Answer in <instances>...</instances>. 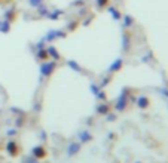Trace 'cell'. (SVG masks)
Masks as SVG:
<instances>
[{
	"label": "cell",
	"mask_w": 168,
	"mask_h": 163,
	"mask_svg": "<svg viewBox=\"0 0 168 163\" xmlns=\"http://www.w3.org/2000/svg\"><path fill=\"white\" fill-rule=\"evenodd\" d=\"M55 67H57V61H48V62L42 61V64H40V67H39L40 76H42V77H49L51 74L55 71Z\"/></svg>",
	"instance_id": "obj_1"
},
{
	"label": "cell",
	"mask_w": 168,
	"mask_h": 163,
	"mask_svg": "<svg viewBox=\"0 0 168 163\" xmlns=\"http://www.w3.org/2000/svg\"><path fill=\"white\" fill-rule=\"evenodd\" d=\"M61 37H66V33H64V31H61V30H49V31L46 33V36H45L43 40L52 42V40H55V39H61Z\"/></svg>",
	"instance_id": "obj_2"
},
{
	"label": "cell",
	"mask_w": 168,
	"mask_h": 163,
	"mask_svg": "<svg viewBox=\"0 0 168 163\" xmlns=\"http://www.w3.org/2000/svg\"><path fill=\"white\" fill-rule=\"evenodd\" d=\"M126 91H122V94L121 96L118 98V103H116V110L118 111H122V110H125L126 107Z\"/></svg>",
	"instance_id": "obj_3"
},
{
	"label": "cell",
	"mask_w": 168,
	"mask_h": 163,
	"mask_svg": "<svg viewBox=\"0 0 168 163\" xmlns=\"http://www.w3.org/2000/svg\"><path fill=\"white\" fill-rule=\"evenodd\" d=\"M135 103H137V107H138V108L146 110V108L150 105V99H149L147 96H138V98L135 99Z\"/></svg>",
	"instance_id": "obj_4"
},
{
	"label": "cell",
	"mask_w": 168,
	"mask_h": 163,
	"mask_svg": "<svg viewBox=\"0 0 168 163\" xmlns=\"http://www.w3.org/2000/svg\"><path fill=\"white\" fill-rule=\"evenodd\" d=\"M6 151H8L10 156H17L18 151H19V148H18V144L15 141H9L8 144H6Z\"/></svg>",
	"instance_id": "obj_5"
},
{
	"label": "cell",
	"mask_w": 168,
	"mask_h": 163,
	"mask_svg": "<svg viewBox=\"0 0 168 163\" xmlns=\"http://www.w3.org/2000/svg\"><path fill=\"white\" fill-rule=\"evenodd\" d=\"M79 150H80V142H72L67 148V154L68 156H75L79 153Z\"/></svg>",
	"instance_id": "obj_6"
},
{
	"label": "cell",
	"mask_w": 168,
	"mask_h": 163,
	"mask_svg": "<svg viewBox=\"0 0 168 163\" xmlns=\"http://www.w3.org/2000/svg\"><path fill=\"white\" fill-rule=\"evenodd\" d=\"M45 154H46V151H45V148H43L42 146H36L33 148V157L34 159H42V157H45Z\"/></svg>",
	"instance_id": "obj_7"
},
{
	"label": "cell",
	"mask_w": 168,
	"mask_h": 163,
	"mask_svg": "<svg viewBox=\"0 0 168 163\" xmlns=\"http://www.w3.org/2000/svg\"><path fill=\"white\" fill-rule=\"evenodd\" d=\"M46 52H48V56L54 58L55 61H58L59 58H61V55L58 53V51H57V48H55V46H49V48L46 49Z\"/></svg>",
	"instance_id": "obj_8"
},
{
	"label": "cell",
	"mask_w": 168,
	"mask_h": 163,
	"mask_svg": "<svg viewBox=\"0 0 168 163\" xmlns=\"http://www.w3.org/2000/svg\"><path fill=\"white\" fill-rule=\"evenodd\" d=\"M122 64H124L122 58H118V60L115 61V62H112V65L109 67V71H110V73H115V71L121 70V68H122Z\"/></svg>",
	"instance_id": "obj_9"
},
{
	"label": "cell",
	"mask_w": 168,
	"mask_h": 163,
	"mask_svg": "<svg viewBox=\"0 0 168 163\" xmlns=\"http://www.w3.org/2000/svg\"><path fill=\"white\" fill-rule=\"evenodd\" d=\"M77 137H79V139H80V142H82V144L88 142V141H91V138H92V137H91V134H89L88 130H80Z\"/></svg>",
	"instance_id": "obj_10"
},
{
	"label": "cell",
	"mask_w": 168,
	"mask_h": 163,
	"mask_svg": "<svg viewBox=\"0 0 168 163\" xmlns=\"http://www.w3.org/2000/svg\"><path fill=\"white\" fill-rule=\"evenodd\" d=\"M107 12H109L110 15H112V17L115 18L116 21H119V19L122 18V15H121V12H119V10H118L116 8H115V6H109V8H107Z\"/></svg>",
	"instance_id": "obj_11"
},
{
	"label": "cell",
	"mask_w": 168,
	"mask_h": 163,
	"mask_svg": "<svg viewBox=\"0 0 168 163\" xmlns=\"http://www.w3.org/2000/svg\"><path fill=\"white\" fill-rule=\"evenodd\" d=\"M9 30H10V22L6 21V19H3V21H0V33H9Z\"/></svg>",
	"instance_id": "obj_12"
},
{
	"label": "cell",
	"mask_w": 168,
	"mask_h": 163,
	"mask_svg": "<svg viewBox=\"0 0 168 163\" xmlns=\"http://www.w3.org/2000/svg\"><path fill=\"white\" fill-rule=\"evenodd\" d=\"M36 58H37L39 61L48 60L49 56H48V52H46V49H37V52H36Z\"/></svg>",
	"instance_id": "obj_13"
},
{
	"label": "cell",
	"mask_w": 168,
	"mask_h": 163,
	"mask_svg": "<svg viewBox=\"0 0 168 163\" xmlns=\"http://www.w3.org/2000/svg\"><path fill=\"white\" fill-rule=\"evenodd\" d=\"M109 111H110V107L107 104H100V105L97 107V113H98V114L106 116V114H109Z\"/></svg>",
	"instance_id": "obj_14"
},
{
	"label": "cell",
	"mask_w": 168,
	"mask_h": 163,
	"mask_svg": "<svg viewBox=\"0 0 168 163\" xmlns=\"http://www.w3.org/2000/svg\"><path fill=\"white\" fill-rule=\"evenodd\" d=\"M14 17H15V10H14L12 8L8 9V10H5V14H3V18H5L6 21H9V22L14 19Z\"/></svg>",
	"instance_id": "obj_15"
},
{
	"label": "cell",
	"mask_w": 168,
	"mask_h": 163,
	"mask_svg": "<svg viewBox=\"0 0 168 163\" xmlns=\"http://www.w3.org/2000/svg\"><path fill=\"white\" fill-rule=\"evenodd\" d=\"M37 9V14L40 15V17H48V14H49V9L46 8L45 5H40L39 8H36Z\"/></svg>",
	"instance_id": "obj_16"
},
{
	"label": "cell",
	"mask_w": 168,
	"mask_h": 163,
	"mask_svg": "<svg viewBox=\"0 0 168 163\" xmlns=\"http://www.w3.org/2000/svg\"><path fill=\"white\" fill-rule=\"evenodd\" d=\"M122 48L125 51H128V48H129V34L128 33H125V34L122 36Z\"/></svg>",
	"instance_id": "obj_17"
},
{
	"label": "cell",
	"mask_w": 168,
	"mask_h": 163,
	"mask_svg": "<svg viewBox=\"0 0 168 163\" xmlns=\"http://www.w3.org/2000/svg\"><path fill=\"white\" fill-rule=\"evenodd\" d=\"M133 24H134V18L131 17V15H126V17H124V27H125V28L131 27Z\"/></svg>",
	"instance_id": "obj_18"
},
{
	"label": "cell",
	"mask_w": 168,
	"mask_h": 163,
	"mask_svg": "<svg viewBox=\"0 0 168 163\" xmlns=\"http://www.w3.org/2000/svg\"><path fill=\"white\" fill-rule=\"evenodd\" d=\"M59 15H63V10H59V9H55V12H52V14H48V18L49 19H58Z\"/></svg>",
	"instance_id": "obj_19"
},
{
	"label": "cell",
	"mask_w": 168,
	"mask_h": 163,
	"mask_svg": "<svg viewBox=\"0 0 168 163\" xmlns=\"http://www.w3.org/2000/svg\"><path fill=\"white\" fill-rule=\"evenodd\" d=\"M89 87H91V92H92L95 96H98V94L101 92V86H97L95 83H91V85H89Z\"/></svg>",
	"instance_id": "obj_20"
},
{
	"label": "cell",
	"mask_w": 168,
	"mask_h": 163,
	"mask_svg": "<svg viewBox=\"0 0 168 163\" xmlns=\"http://www.w3.org/2000/svg\"><path fill=\"white\" fill-rule=\"evenodd\" d=\"M28 5L31 8H39L40 5H43V0H28Z\"/></svg>",
	"instance_id": "obj_21"
},
{
	"label": "cell",
	"mask_w": 168,
	"mask_h": 163,
	"mask_svg": "<svg viewBox=\"0 0 168 163\" xmlns=\"http://www.w3.org/2000/svg\"><path fill=\"white\" fill-rule=\"evenodd\" d=\"M67 64H68V65H70V67H72L73 70H76V71H82V68L79 67V64H77L76 61H67Z\"/></svg>",
	"instance_id": "obj_22"
},
{
	"label": "cell",
	"mask_w": 168,
	"mask_h": 163,
	"mask_svg": "<svg viewBox=\"0 0 168 163\" xmlns=\"http://www.w3.org/2000/svg\"><path fill=\"white\" fill-rule=\"evenodd\" d=\"M107 3H109V0H97V6L98 8H106L107 6Z\"/></svg>",
	"instance_id": "obj_23"
},
{
	"label": "cell",
	"mask_w": 168,
	"mask_h": 163,
	"mask_svg": "<svg viewBox=\"0 0 168 163\" xmlns=\"http://www.w3.org/2000/svg\"><path fill=\"white\" fill-rule=\"evenodd\" d=\"M8 137H14V135H17V129H8Z\"/></svg>",
	"instance_id": "obj_24"
},
{
	"label": "cell",
	"mask_w": 168,
	"mask_h": 163,
	"mask_svg": "<svg viewBox=\"0 0 168 163\" xmlns=\"http://www.w3.org/2000/svg\"><path fill=\"white\" fill-rule=\"evenodd\" d=\"M23 117H19V119H17V120H15V126H17V128H21V126H23Z\"/></svg>",
	"instance_id": "obj_25"
},
{
	"label": "cell",
	"mask_w": 168,
	"mask_h": 163,
	"mask_svg": "<svg viewBox=\"0 0 168 163\" xmlns=\"http://www.w3.org/2000/svg\"><path fill=\"white\" fill-rule=\"evenodd\" d=\"M43 48H45V40H40L36 45V49H43Z\"/></svg>",
	"instance_id": "obj_26"
},
{
	"label": "cell",
	"mask_w": 168,
	"mask_h": 163,
	"mask_svg": "<svg viewBox=\"0 0 168 163\" xmlns=\"http://www.w3.org/2000/svg\"><path fill=\"white\" fill-rule=\"evenodd\" d=\"M25 163H37V160H36L34 157H31V159H27V160H25Z\"/></svg>",
	"instance_id": "obj_27"
}]
</instances>
